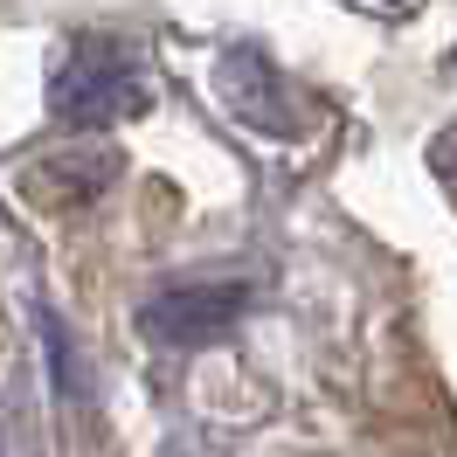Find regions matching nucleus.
<instances>
[{"mask_svg": "<svg viewBox=\"0 0 457 457\" xmlns=\"http://www.w3.org/2000/svg\"><path fill=\"white\" fill-rule=\"evenodd\" d=\"M49 112L62 125H112V118L145 112V77H139L132 42L77 35L70 56L56 62V77H49Z\"/></svg>", "mask_w": 457, "mask_h": 457, "instance_id": "f257e3e1", "label": "nucleus"}, {"mask_svg": "<svg viewBox=\"0 0 457 457\" xmlns=\"http://www.w3.org/2000/svg\"><path fill=\"white\" fill-rule=\"evenodd\" d=\"M243 305H250L243 285H167L160 298H145L139 333L160 346H208L243 319Z\"/></svg>", "mask_w": 457, "mask_h": 457, "instance_id": "f03ea898", "label": "nucleus"}, {"mask_svg": "<svg viewBox=\"0 0 457 457\" xmlns=\"http://www.w3.org/2000/svg\"><path fill=\"white\" fill-rule=\"evenodd\" d=\"M222 97H228V112L243 118V125H257L270 139L291 132V97H285L278 70H270L257 49H228L222 56Z\"/></svg>", "mask_w": 457, "mask_h": 457, "instance_id": "7ed1b4c3", "label": "nucleus"}, {"mask_svg": "<svg viewBox=\"0 0 457 457\" xmlns=\"http://www.w3.org/2000/svg\"><path fill=\"white\" fill-rule=\"evenodd\" d=\"M118 173V153H104V145H84V153H49L42 167H35V195L49 201V208H84V201H97L104 187H112Z\"/></svg>", "mask_w": 457, "mask_h": 457, "instance_id": "20e7f679", "label": "nucleus"}, {"mask_svg": "<svg viewBox=\"0 0 457 457\" xmlns=\"http://www.w3.org/2000/svg\"><path fill=\"white\" fill-rule=\"evenodd\" d=\"M429 167H436V180H444V187H451V201H457V125L429 145Z\"/></svg>", "mask_w": 457, "mask_h": 457, "instance_id": "39448f33", "label": "nucleus"}]
</instances>
